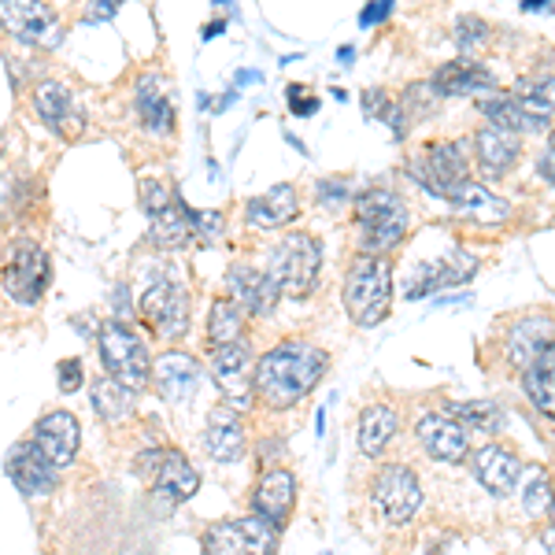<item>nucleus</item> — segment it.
Wrapping results in <instances>:
<instances>
[{
    "label": "nucleus",
    "instance_id": "obj_2",
    "mask_svg": "<svg viewBox=\"0 0 555 555\" xmlns=\"http://www.w3.org/2000/svg\"><path fill=\"white\" fill-rule=\"evenodd\" d=\"M356 211V248L360 256H382L392 253V248L404 241L408 234V208L392 190H363L352 201Z\"/></svg>",
    "mask_w": 555,
    "mask_h": 555
},
{
    "label": "nucleus",
    "instance_id": "obj_15",
    "mask_svg": "<svg viewBox=\"0 0 555 555\" xmlns=\"http://www.w3.org/2000/svg\"><path fill=\"white\" fill-rule=\"evenodd\" d=\"M34 444L44 460L56 470L70 467L78 460V449H82V426L70 411H49L38 426H34Z\"/></svg>",
    "mask_w": 555,
    "mask_h": 555
},
{
    "label": "nucleus",
    "instance_id": "obj_10",
    "mask_svg": "<svg viewBox=\"0 0 555 555\" xmlns=\"http://www.w3.org/2000/svg\"><path fill=\"white\" fill-rule=\"evenodd\" d=\"M141 322L164 341H178L190 330V297H185L182 285H175L171 278H156L138 304Z\"/></svg>",
    "mask_w": 555,
    "mask_h": 555
},
{
    "label": "nucleus",
    "instance_id": "obj_29",
    "mask_svg": "<svg viewBox=\"0 0 555 555\" xmlns=\"http://www.w3.org/2000/svg\"><path fill=\"white\" fill-rule=\"evenodd\" d=\"M478 271V259L470 253H463V248H455L441 259V263H429V267H418V278L408 285V297H423V293H434L441 289V285H455V282H467V278Z\"/></svg>",
    "mask_w": 555,
    "mask_h": 555
},
{
    "label": "nucleus",
    "instance_id": "obj_40",
    "mask_svg": "<svg viewBox=\"0 0 555 555\" xmlns=\"http://www.w3.org/2000/svg\"><path fill=\"white\" fill-rule=\"evenodd\" d=\"M437 101H441V93H437L434 82H411L404 96H400V107L408 112V119H426L437 107Z\"/></svg>",
    "mask_w": 555,
    "mask_h": 555
},
{
    "label": "nucleus",
    "instance_id": "obj_38",
    "mask_svg": "<svg viewBox=\"0 0 555 555\" xmlns=\"http://www.w3.org/2000/svg\"><path fill=\"white\" fill-rule=\"evenodd\" d=\"M552 496H555V486H552L548 470L537 467L530 478H526V486H522V507H526V515L541 518L544 512H552Z\"/></svg>",
    "mask_w": 555,
    "mask_h": 555
},
{
    "label": "nucleus",
    "instance_id": "obj_28",
    "mask_svg": "<svg viewBox=\"0 0 555 555\" xmlns=\"http://www.w3.org/2000/svg\"><path fill=\"white\" fill-rule=\"evenodd\" d=\"M449 204L455 208V215H463V219L481 222V227H500V222L512 219V204H507L504 196L489 193L481 182H467L460 193L452 196Z\"/></svg>",
    "mask_w": 555,
    "mask_h": 555
},
{
    "label": "nucleus",
    "instance_id": "obj_37",
    "mask_svg": "<svg viewBox=\"0 0 555 555\" xmlns=\"http://www.w3.org/2000/svg\"><path fill=\"white\" fill-rule=\"evenodd\" d=\"M478 107H481V115L489 119V127L512 130V133H526V122H522V115H518L512 93H489V96H481Z\"/></svg>",
    "mask_w": 555,
    "mask_h": 555
},
{
    "label": "nucleus",
    "instance_id": "obj_20",
    "mask_svg": "<svg viewBox=\"0 0 555 555\" xmlns=\"http://www.w3.org/2000/svg\"><path fill=\"white\" fill-rule=\"evenodd\" d=\"M0 20H4L8 34H15L26 44H60V20L52 8L34 4V0H20V4H4L0 8Z\"/></svg>",
    "mask_w": 555,
    "mask_h": 555
},
{
    "label": "nucleus",
    "instance_id": "obj_39",
    "mask_svg": "<svg viewBox=\"0 0 555 555\" xmlns=\"http://www.w3.org/2000/svg\"><path fill=\"white\" fill-rule=\"evenodd\" d=\"M489 41H492V26L481 15H460L455 20V44H460L463 56H478Z\"/></svg>",
    "mask_w": 555,
    "mask_h": 555
},
{
    "label": "nucleus",
    "instance_id": "obj_26",
    "mask_svg": "<svg viewBox=\"0 0 555 555\" xmlns=\"http://www.w3.org/2000/svg\"><path fill=\"white\" fill-rule=\"evenodd\" d=\"M300 215V196L293 190L289 182L274 185V190L253 196L245 204V219L253 222L259 230H278V227H289L293 219Z\"/></svg>",
    "mask_w": 555,
    "mask_h": 555
},
{
    "label": "nucleus",
    "instance_id": "obj_36",
    "mask_svg": "<svg viewBox=\"0 0 555 555\" xmlns=\"http://www.w3.org/2000/svg\"><path fill=\"white\" fill-rule=\"evenodd\" d=\"M93 408H96V415L107 418V423H122V418H130L133 392L122 389L119 382H112L104 374V378L93 382Z\"/></svg>",
    "mask_w": 555,
    "mask_h": 555
},
{
    "label": "nucleus",
    "instance_id": "obj_9",
    "mask_svg": "<svg viewBox=\"0 0 555 555\" xmlns=\"http://www.w3.org/2000/svg\"><path fill=\"white\" fill-rule=\"evenodd\" d=\"M371 496H374V507L382 512L385 522L404 526L418 515L426 492H423V481H418L415 470L404 467V463H389V467H382L374 474Z\"/></svg>",
    "mask_w": 555,
    "mask_h": 555
},
{
    "label": "nucleus",
    "instance_id": "obj_49",
    "mask_svg": "<svg viewBox=\"0 0 555 555\" xmlns=\"http://www.w3.org/2000/svg\"><path fill=\"white\" fill-rule=\"evenodd\" d=\"M541 541H544V548H548V555H555V526L541 533Z\"/></svg>",
    "mask_w": 555,
    "mask_h": 555
},
{
    "label": "nucleus",
    "instance_id": "obj_7",
    "mask_svg": "<svg viewBox=\"0 0 555 555\" xmlns=\"http://www.w3.org/2000/svg\"><path fill=\"white\" fill-rule=\"evenodd\" d=\"M138 470L145 474L152 500H156L164 512H175L178 504L196 496L201 489V474L182 452L175 449H152L145 455H138Z\"/></svg>",
    "mask_w": 555,
    "mask_h": 555
},
{
    "label": "nucleus",
    "instance_id": "obj_21",
    "mask_svg": "<svg viewBox=\"0 0 555 555\" xmlns=\"http://www.w3.org/2000/svg\"><path fill=\"white\" fill-rule=\"evenodd\" d=\"M8 478H12V486L30 500L49 496V492L56 489V467L44 460L34 441L15 444V449L8 452Z\"/></svg>",
    "mask_w": 555,
    "mask_h": 555
},
{
    "label": "nucleus",
    "instance_id": "obj_43",
    "mask_svg": "<svg viewBox=\"0 0 555 555\" xmlns=\"http://www.w3.org/2000/svg\"><path fill=\"white\" fill-rule=\"evenodd\" d=\"M285 101H289L293 115H315L319 112V96H311L308 86H289L285 89Z\"/></svg>",
    "mask_w": 555,
    "mask_h": 555
},
{
    "label": "nucleus",
    "instance_id": "obj_17",
    "mask_svg": "<svg viewBox=\"0 0 555 555\" xmlns=\"http://www.w3.org/2000/svg\"><path fill=\"white\" fill-rule=\"evenodd\" d=\"M470 470L481 481V489H489L492 496H507L518 486V474H522V460L507 449V444L486 441L481 449L470 452Z\"/></svg>",
    "mask_w": 555,
    "mask_h": 555
},
{
    "label": "nucleus",
    "instance_id": "obj_41",
    "mask_svg": "<svg viewBox=\"0 0 555 555\" xmlns=\"http://www.w3.org/2000/svg\"><path fill=\"white\" fill-rule=\"evenodd\" d=\"M138 196H141V208H145L152 219H156V215H164L178 201V193L171 190V182H167V178H145Z\"/></svg>",
    "mask_w": 555,
    "mask_h": 555
},
{
    "label": "nucleus",
    "instance_id": "obj_18",
    "mask_svg": "<svg viewBox=\"0 0 555 555\" xmlns=\"http://www.w3.org/2000/svg\"><path fill=\"white\" fill-rule=\"evenodd\" d=\"M512 101L518 107V115H522L526 133L548 130V122L555 119V75H548V70L522 75L512 89Z\"/></svg>",
    "mask_w": 555,
    "mask_h": 555
},
{
    "label": "nucleus",
    "instance_id": "obj_23",
    "mask_svg": "<svg viewBox=\"0 0 555 555\" xmlns=\"http://www.w3.org/2000/svg\"><path fill=\"white\" fill-rule=\"evenodd\" d=\"M204 449H208L215 463L245 460V452H248L245 426H241V415L230 404H219L208 415V426H204Z\"/></svg>",
    "mask_w": 555,
    "mask_h": 555
},
{
    "label": "nucleus",
    "instance_id": "obj_32",
    "mask_svg": "<svg viewBox=\"0 0 555 555\" xmlns=\"http://www.w3.org/2000/svg\"><path fill=\"white\" fill-rule=\"evenodd\" d=\"M400 429V418L397 411L389 404H371L360 415V429H356V441H360V452L363 455H382L385 444L397 437Z\"/></svg>",
    "mask_w": 555,
    "mask_h": 555
},
{
    "label": "nucleus",
    "instance_id": "obj_48",
    "mask_svg": "<svg viewBox=\"0 0 555 555\" xmlns=\"http://www.w3.org/2000/svg\"><path fill=\"white\" fill-rule=\"evenodd\" d=\"M115 12H119V0H104V4H101V0H96V4H93V8H89V12H86V23H101V20H112Z\"/></svg>",
    "mask_w": 555,
    "mask_h": 555
},
{
    "label": "nucleus",
    "instance_id": "obj_11",
    "mask_svg": "<svg viewBox=\"0 0 555 555\" xmlns=\"http://www.w3.org/2000/svg\"><path fill=\"white\" fill-rule=\"evenodd\" d=\"M208 366H211V378L219 382V392L234 411H245L253 404L256 397V366L259 360H253V348L245 341L237 345H219L211 348L208 356Z\"/></svg>",
    "mask_w": 555,
    "mask_h": 555
},
{
    "label": "nucleus",
    "instance_id": "obj_35",
    "mask_svg": "<svg viewBox=\"0 0 555 555\" xmlns=\"http://www.w3.org/2000/svg\"><path fill=\"white\" fill-rule=\"evenodd\" d=\"M449 415L460 418L463 429H481V434H500L504 429V411L492 400H460V404H449Z\"/></svg>",
    "mask_w": 555,
    "mask_h": 555
},
{
    "label": "nucleus",
    "instance_id": "obj_30",
    "mask_svg": "<svg viewBox=\"0 0 555 555\" xmlns=\"http://www.w3.org/2000/svg\"><path fill=\"white\" fill-rule=\"evenodd\" d=\"M522 389L537 408V415L555 418V345L544 348L537 360L522 371Z\"/></svg>",
    "mask_w": 555,
    "mask_h": 555
},
{
    "label": "nucleus",
    "instance_id": "obj_42",
    "mask_svg": "<svg viewBox=\"0 0 555 555\" xmlns=\"http://www.w3.org/2000/svg\"><path fill=\"white\" fill-rule=\"evenodd\" d=\"M193 227H196V241L215 245V241L227 234V215L222 211H193Z\"/></svg>",
    "mask_w": 555,
    "mask_h": 555
},
{
    "label": "nucleus",
    "instance_id": "obj_12",
    "mask_svg": "<svg viewBox=\"0 0 555 555\" xmlns=\"http://www.w3.org/2000/svg\"><path fill=\"white\" fill-rule=\"evenodd\" d=\"M415 437L423 452L437 463H463L470 455L467 429H463L449 411H423L415 418Z\"/></svg>",
    "mask_w": 555,
    "mask_h": 555
},
{
    "label": "nucleus",
    "instance_id": "obj_52",
    "mask_svg": "<svg viewBox=\"0 0 555 555\" xmlns=\"http://www.w3.org/2000/svg\"><path fill=\"white\" fill-rule=\"evenodd\" d=\"M548 515H552V526H555V496H552V512Z\"/></svg>",
    "mask_w": 555,
    "mask_h": 555
},
{
    "label": "nucleus",
    "instance_id": "obj_19",
    "mask_svg": "<svg viewBox=\"0 0 555 555\" xmlns=\"http://www.w3.org/2000/svg\"><path fill=\"white\" fill-rule=\"evenodd\" d=\"M293 507H297V478H293V470L285 467L263 470V478H259V486L253 492V515L267 518V522L282 530L289 522Z\"/></svg>",
    "mask_w": 555,
    "mask_h": 555
},
{
    "label": "nucleus",
    "instance_id": "obj_31",
    "mask_svg": "<svg viewBox=\"0 0 555 555\" xmlns=\"http://www.w3.org/2000/svg\"><path fill=\"white\" fill-rule=\"evenodd\" d=\"M196 237V227H193V211L185 208V201H178L167 208L164 215L152 219V230H149V241L156 248H185L190 241Z\"/></svg>",
    "mask_w": 555,
    "mask_h": 555
},
{
    "label": "nucleus",
    "instance_id": "obj_3",
    "mask_svg": "<svg viewBox=\"0 0 555 555\" xmlns=\"http://www.w3.org/2000/svg\"><path fill=\"white\" fill-rule=\"evenodd\" d=\"M392 308V267L382 256H360L345 274V311L356 326H378Z\"/></svg>",
    "mask_w": 555,
    "mask_h": 555
},
{
    "label": "nucleus",
    "instance_id": "obj_16",
    "mask_svg": "<svg viewBox=\"0 0 555 555\" xmlns=\"http://www.w3.org/2000/svg\"><path fill=\"white\" fill-rule=\"evenodd\" d=\"M555 345V319L544 311H526L518 315L504 334V356L512 366H530L544 348Z\"/></svg>",
    "mask_w": 555,
    "mask_h": 555
},
{
    "label": "nucleus",
    "instance_id": "obj_14",
    "mask_svg": "<svg viewBox=\"0 0 555 555\" xmlns=\"http://www.w3.org/2000/svg\"><path fill=\"white\" fill-rule=\"evenodd\" d=\"M34 112L44 119V127L60 133L64 141H75L86 130V112L78 107L75 93L64 82H38L34 86Z\"/></svg>",
    "mask_w": 555,
    "mask_h": 555
},
{
    "label": "nucleus",
    "instance_id": "obj_51",
    "mask_svg": "<svg viewBox=\"0 0 555 555\" xmlns=\"http://www.w3.org/2000/svg\"><path fill=\"white\" fill-rule=\"evenodd\" d=\"M222 26H227V23H208V26H204V38H215V34H219Z\"/></svg>",
    "mask_w": 555,
    "mask_h": 555
},
{
    "label": "nucleus",
    "instance_id": "obj_13",
    "mask_svg": "<svg viewBox=\"0 0 555 555\" xmlns=\"http://www.w3.org/2000/svg\"><path fill=\"white\" fill-rule=\"evenodd\" d=\"M227 293H230V300L245 311V315H256V319L271 315V311L278 308V300L285 297L282 285L271 278V271H259V267H245V263L230 267Z\"/></svg>",
    "mask_w": 555,
    "mask_h": 555
},
{
    "label": "nucleus",
    "instance_id": "obj_27",
    "mask_svg": "<svg viewBox=\"0 0 555 555\" xmlns=\"http://www.w3.org/2000/svg\"><path fill=\"white\" fill-rule=\"evenodd\" d=\"M133 104H138V115L145 122V130L152 133H171L175 130V101L171 89L159 75H145L138 78V89H133Z\"/></svg>",
    "mask_w": 555,
    "mask_h": 555
},
{
    "label": "nucleus",
    "instance_id": "obj_50",
    "mask_svg": "<svg viewBox=\"0 0 555 555\" xmlns=\"http://www.w3.org/2000/svg\"><path fill=\"white\" fill-rule=\"evenodd\" d=\"M337 60H341V64H352V60H356V49H352V44H345V49L337 52Z\"/></svg>",
    "mask_w": 555,
    "mask_h": 555
},
{
    "label": "nucleus",
    "instance_id": "obj_25",
    "mask_svg": "<svg viewBox=\"0 0 555 555\" xmlns=\"http://www.w3.org/2000/svg\"><path fill=\"white\" fill-rule=\"evenodd\" d=\"M434 86L441 96H489L496 93V78L489 67L474 60H452V64L434 70Z\"/></svg>",
    "mask_w": 555,
    "mask_h": 555
},
{
    "label": "nucleus",
    "instance_id": "obj_34",
    "mask_svg": "<svg viewBox=\"0 0 555 555\" xmlns=\"http://www.w3.org/2000/svg\"><path fill=\"white\" fill-rule=\"evenodd\" d=\"M241 334H245V311H241L230 297H219L211 304V311H208V341H211V348L237 345Z\"/></svg>",
    "mask_w": 555,
    "mask_h": 555
},
{
    "label": "nucleus",
    "instance_id": "obj_6",
    "mask_svg": "<svg viewBox=\"0 0 555 555\" xmlns=\"http://www.w3.org/2000/svg\"><path fill=\"white\" fill-rule=\"evenodd\" d=\"M408 175L415 178L426 193L441 196V201H452V196L470 182V159L460 141H434V145H423L408 159Z\"/></svg>",
    "mask_w": 555,
    "mask_h": 555
},
{
    "label": "nucleus",
    "instance_id": "obj_5",
    "mask_svg": "<svg viewBox=\"0 0 555 555\" xmlns=\"http://www.w3.org/2000/svg\"><path fill=\"white\" fill-rule=\"evenodd\" d=\"M267 271L278 285H282L285 297L304 300L315 293L319 271H322V245L315 234H289L282 237L267 256Z\"/></svg>",
    "mask_w": 555,
    "mask_h": 555
},
{
    "label": "nucleus",
    "instance_id": "obj_33",
    "mask_svg": "<svg viewBox=\"0 0 555 555\" xmlns=\"http://www.w3.org/2000/svg\"><path fill=\"white\" fill-rule=\"evenodd\" d=\"M204 555H259L256 544L248 541L241 518H227V522H211L201 537Z\"/></svg>",
    "mask_w": 555,
    "mask_h": 555
},
{
    "label": "nucleus",
    "instance_id": "obj_24",
    "mask_svg": "<svg viewBox=\"0 0 555 555\" xmlns=\"http://www.w3.org/2000/svg\"><path fill=\"white\" fill-rule=\"evenodd\" d=\"M474 152H478V167L486 178H504L515 167L518 152H522V133L500 130V127H481L474 133Z\"/></svg>",
    "mask_w": 555,
    "mask_h": 555
},
{
    "label": "nucleus",
    "instance_id": "obj_8",
    "mask_svg": "<svg viewBox=\"0 0 555 555\" xmlns=\"http://www.w3.org/2000/svg\"><path fill=\"white\" fill-rule=\"evenodd\" d=\"M49 253L30 237H20L8 245V259H4V293L15 304H38L41 293L49 289Z\"/></svg>",
    "mask_w": 555,
    "mask_h": 555
},
{
    "label": "nucleus",
    "instance_id": "obj_44",
    "mask_svg": "<svg viewBox=\"0 0 555 555\" xmlns=\"http://www.w3.org/2000/svg\"><path fill=\"white\" fill-rule=\"evenodd\" d=\"M56 378H60V392H75L82 385V360H60Z\"/></svg>",
    "mask_w": 555,
    "mask_h": 555
},
{
    "label": "nucleus",
    "instance_id": "obj_46",
    "mask_svg": "<svg viewBox=\"0 0 555 555\" xmlns=\"http://www.w3.org/2000/svg\"><path fill=\"white\" fill-rule=\"evenodd\" d=\"M537 175H541V182L555 185V130L548 133V145L541 149V156H537Z\"/></svg>",
    "mask_w": 555,
    "mask_h": 555
},
{
    "label": "nucleus",
    "instance_id": "obj_47",
    "mask_svg": "<svg viewBox=\"0 0 555 555\" xmlns=\"http://www.w3.org/2000/svg\"><path fill=\"white\" fill-rule=\"evenodd\" d=\"M392 15V0H374V4H366L360 12V26H374L382 20H389Z\"/></svg>",
    "mask_w": 555,
    "mask_h": 555
},
{
    "label": "nucleus",
    "instance_id": "obj_1",
    "mask_svg": "<svg viewBox=\"0 0 555 555\" xmlns=\"http://www.w3.org/2000/svg\"><path fill=\"white\" fill-rule=\"evenodd\" d=\"M330 371V356L308 341H285L274 345L267 356H259L256 366V397L267 408L282 411L308 397Z\"/></svg>",
    "mask_w": 555,
    "mask_h": 555
},
{
    "label": "nucleus",
    "instance_id": "obj_4",
    "mask_svg": "<svg viewBox=\"0 0 555 555\" xmlns=\"http://www.w3.org/2000/svg\"><path fill=\"white\" fill-rule=\"evenodd\" d=\"M96 348H101V366L107 378L119 382L122 389H130L133 397H138L141 389H149L156 360L149 356L138 330H130L127 322H119V319L104 322L101 334H96Z\"/></svg>",
    "mask_w": 555,
    "mask_h": 555
},
{
    "label": "nucleus",
    "instance_id": "obj_22",
    "mask_svg": "<svg viewBox=\"0 0 555 555\" xmlns=\"http://www.w3.org/2000/svg\"><path fill=\"white\" fill-rule=\"evenodd\" d=\"M152 382H156L159 397L171 400V404H185L196 397V385H201V363L185 352H164L152 366Z\"/></svg>",
    "mask_w": 555,
    "mask_h": 555
},
{
    "label": "nucleus",
    "instance_id": "obj_45",
    "mask_svg": "<svg viewBox=\"0 0 555 555\" xmlns=\"http://www.w3.org/2000/svg\"><path fill=\"white\" fill-rule=\"evenodd\" d=\"M319 196H322V204H330V208H341V204L348 201V185L341 182V178H322Z\"/></svg>",
    "mask_w": 555,
    "mask_h": 555
}]
</instances>
